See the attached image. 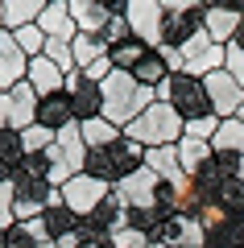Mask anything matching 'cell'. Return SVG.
I'll return each mask as SVG.
<instances>
[{"label":"cell","mask_w":244,"mask_h":248,"mask_svg":"<svg viewBox=\"0 0 244 248\" xmlns=\"http://www.w3.org/2000/svg\"><path fill=\"white\" fill-rule=\"evenodd\" d=\"M149 104H157V91L145 87V83H137L129 71H112V79L104 83V120L116 124L120 133L145 112Z\"/></svg>","instance_id":"6da1fadb"},{"label":"cell","mask_w":244,"mask_h":248,"mask_svg":"<svg viewBox=\"0 0 244 248\" xmlns=\"http://www.w3.org/2000/svg\"><path fill=\"white\" fill-rule=\"evenodd\" d=\"M145 166V145L129 141V137H120L116 145H104V149H87V161H83V174L99 178L104 186H120L129 174H137V170Z\"/></svg>","instance_id":"7a4b0ae2"},{"label":"cell","mask_w":244,"mask_h":248,"mask_svg":"<svg viewBox=\"0 0 244 248\" xmlns=\"http://www.w3.org/2000/svg\"><path fill=\"white\" fill-rule=\"evenodd\" d=\"M124 137L145 149H166V145H178L186 137V120L174 112L170 104H149L137 120L124 128Z\"/></svg>","instance_id":"3957f363"},{"label":"cell","mask_w":244,"mask_h":248,"mask_svg":"<svg viewBox=\"0 0 244 248\" xmlns=\"http://www.w3.org/2000/svg\"><path fill=\"white\" fill-rule=\"evenodd\" d=\"M153 91H157V104H170L186 124L203 120V116H215V112H211V99H207L203 79H191V75H166V83H157Z\"/></svg>","instance_id":"277c9868"},{"label":"cell","mask_w":244,"mask_h":248,"mask_svg":"<svg viewBox=\"0 0 244 248\" xmlns=\"http://www.w3.org/2000/svg\"><path fill=\"white\" fill-rule=\"evenodd\" d=\"M132 25V37L149 50H162L166 46V0H129L124 9Z\"/></svg>","instance_id":"5b68a950"},{"label":"cell","mask_w":244,"mask_h":248,"mask_svg":"<svg viewBox=\"0 0 244 248\" xmlns=\"http://www.w3.org/2000/svg\"><path fill=\"white\" fill-rule=\"evenodd\" d=\"M203 0H166V46L182 50L191 37L203 33Z\"/></svg>","instance_id":"8992f818"},{"label":"cell","mask_w":244,"mask_h":248,"mask_svg":"<svg viewBox=\"0 0 244 248\" xmlns=\"http://www.w3.org/2000/svg\"><path fill=\"white\" fill-rule=\"evenodd\" d=\"M224 58H228V50L215 46L207 37V29H203L199 37H191V42L182 46V75H191V79H207V75L224 71Z\"/></svg>","instance_id":"52a82bcc"},{"label":"cell","mask_w":244,"mask_h":248,"mask_svg":"<svg viewBox=\"0 0 244 248\" xmlns=\"http://www.w3.org/2000/svg\"><path fill=\"white\" fill-rule=\"evenodd\" d=\"M9 186H13V215H17V223H29V219H37V215L46 211L50 182H42V178H29L25 170H17Z\"/></svg>","instance_id":"ba28073f"},{"label":"cell","mask_w":244,"mask_h":248,"mask_svg":"<svg viewBox=\"0 0 244 248\" xmlns=\"http://www.w3.org/2000/svg\"><path fill=\"white\" fill-rule=\"evenodd\" d=\"M112 190L124 199L129 211H153L157 207V190H162V178H157L149 166H141L137 174H129L120 186H112Z\"/></svg>","instance_id":"9c48e42d"},{"label":"cell","mask_w":244,"mask_h":248,"mask_svg":"<svg viewBox=\"0 0 244 248\" xmlns=\"http://www.w3.org/2000/svg\"><path fill=\"white\" fill-rule=\"evenodd\" d=\"M108 195H112V186H104L99 178H91V174H75L66 186H62V199H66V207L79 215V219H87Z\"/></svg>","instance_id":"30bf717a"},{"label":"cell","mask_w":244,"mask_h":248,"mask_svg":"<svg viewBox=\"0 0 244 248\" xmlns=\"http://www.w3.org/2000/svg\"><path fill=\"white\" fill-rule=\"evenodd\" d=\"M203 87H207V99H211V112L219 116V120H232V116H240L244 108V87L232 79L228 71H215L203 79Z\"/></svg>","instance_id":"8fae6325"},{"label":"cell","mask_w":244,"mask_h":248,"mask_svg":"<svg viewBox=\"0 0 244 248\" xmlns=\"http://www.w3.org/2000/svg\"><path fill=\"white\" fill-rule=\"evenodd\" d=\"M244 25L240 4H219V0H207V13H203V29L215 46H228L236 37V29Z\"/></svg>","instance_id":"7c38bea8"},{"label":"cell","mask_w":244,"mask_h":248,"mask_svg":"<svg viewBox=\"0 0 244 248\" xmlns=\"http://www.w3.org/2000/svg\"><path fill=\"white\" fill-rule=\"evenodd\" d=\"M66 9H70V21L79 25V33H91V37H104L108 21L116 17L112 4H99V0H66Z\"/></svg>","instance_id":"4fadbf2b"},{"label":"cell","mask_w":244,"mask_h":248,"mask_svg":"<svg viewBox=\"0 0 244 248\" xmlns=\"http://www.w3.org/2000/svg\"><path fill=\"white\" fill-rule=\"evenodd\" d=\"M66 95H70V116H75V124H87V120H99V116H104V87L79 79L75 87H66Z\"/></svg>","instance_id":"5bb4252c"},{"label":"cell","mask_w":244,"mask_h":248,"mask_svg":"<svg viewBox=\"0 0 244 248\" xmlns=\"http://www.w3.org/2000/svg\"><path fill=\"white\" fill-rule=\"evenodd\" d=\"M37 29H42L50 42H75V37H79V25L70 21L66 0H46L42 17H37Z\"/></svg>","instance_id":"9a60e30c"},{"label":"cell","mask_w":244,"mask_h":248,"mask_svg":"<svg viewBox=\"0 0 244 248\" xmlns=\"http://www.w3.org/2000/svg\"><path fill=\"white\" fill-rule=\"evenodd\" d=\"M25 83L37 91V99H42V95H54V91H66V75H62L58 66L46 58V54H42V58H29Z\"/></svg>","instance_id":"2e32d148"},{"label":"cell","mask_w":244,"mask_h":248,"mask_svg":"<svg viewBox=\"0 0 244 248\" xmlns=\"http://www.w3.org/2000/svg\"><path fill=\"white\" fill-rule=\"evenodd\" d=\"M83 223H91L96 232L112 236V232L129 228V207H124V199H120V195L112 190V195H108V199H104V203H99V207H96V211H91V215H87Z\"/></svg>","instance_id":"e0dca14e"},{"label":"cell","mask_w":244,"mask_h":248,"mask_svg":"<svg viewBox=\"0 0 244 248\" xmlns=\"http://www.w3.org/2000/svg\"><path fill=\"white\" fill-rule=\"evenodd\" d=\"M9 108H13V120H9L13 133H25L29 124H37V91L29 83H17L9 91Z\"/></svg>","instance_id":"ac0fdd59"},{"label":"cell","mask_w":244,"mask_h":248,"mask_svg":"<svg viewBox=\"0 0 244 248\" xmlns=\"http://www.w3.org/2000/svg\"><path fill=\"white\" fill-rule=\"evenodd\" d=\"M37 124L50 128V133H58V128H66V124H75L66 91H54V95H42V99H37Z\"/></svg>","instance_id":"d6986e66"},{"label":"cell","mask_w":244,"mask_h":248,"mask_svg":"<svg viewBox=\"0 0 244 248\" xmlns=\"http://www.w3.org/2000/svg\"><path fill=\"white\" fill-rule=\"evenodd\" d=\"M37 223H42L46 240H50V244H58L62 236H70V232H79V223H83V219H79V215L70 211L66 203H62V207H46V211L37 215Z\"/></svg>","instance_id":"ffe728a7"},{"label":"cell","mask_w":244,"mask_h":248,"mask_svg":"<svg viewBox=\"0 0 244 248\" xmlns=\"http://www.w3.org/2000/svg\"><path fill=\"white\" fill-rule=\"evenodd\" d=\"M46 0H4V33H21L25 25H37Z\"/></svg>","instance_id":"44dd1931"},{"label":"cell","mask_w":244,"mask_h":248,"mask_svg":"<svg viewBox=\"0 0 244 248\" xmlns=\"http://www.w3.org/2000/svg\"><path fill=\"white\" fill-rule=\"evenodd\" d=\"M211 157H215V149H211L207 141H191V137H182V141H178V166H182L186 178H199L203 170H207Z\"/></svg>","instance_id":"7402d4cb"},{"label":"cell","mask_w":244,"mask_h":248,"mask_svg":"<svg viewBox=\"0 0 244 248\" xmlns=\"http://www.w3.org/2000/svg\"><path fill=\"white\" fill-rule=\"evenodd\" d=\"M145 166L153 170L162 182H170V186H178L182 182V166H178V145H166V149H145Z\"/></svg>","instance_id":"603a6c76"},{"label":"cell","mask_w":244,"mask_h":248,"mask_svg":"<svg viewBox=\"0 0 244 248\" xmlns=\"http://www.w3.org/2000/svg\"><path fill=\"white\" fill-rule=\"evenodd\" d=\"M25 161V149H21V133L13 128H0V182H13V174Z\"/></svg>","instance_id":"cb8c5ba5"},{"label":"cell","mask_w":244,"mask_h":248,"mask_svg":"<svg viewBox=\"0 0 244 248\" xmlns=\"http://www.w3.org/2000/svg\"><path fill=\"white\" fill-rule=\"evenodd\" d=\"M211 149H215V153H236V157H244V120H240V116L219 120V133H215V141H211Z\"/></svg>","instance_id":"d4e9b609"},{"label":"cell","mask_w":244,"mask_h":248,"mask_svg":"<svg viewBox=\"0 0 244 248\" xmlns=\"http://www.w3.org/2000/svg\"><path fill=\"white\" fill-rule=\"evenodd\" d=\"M132 79L137 83H145V87H157V83H166V75H170V66H166V58H162V54L157 50H149L145 58L137 62V66H132Z\"/></svg>","instance_id":"484cf974"},{"label":"cell","mask_w":244,"mask_h":248,"mask_svg":"<svg viewBox=\"0 0 244 248\" xmlns=\"http://www.w3.org/2000/svg\"><path fill=\"white\" fill-rule=\"evenodd\" d=\"M79 133H83V141H87V149H104V145H116L120 141V128H116V124H108L104 116H99V120H87V124H79Z\"/></svg>","instance_id":"4316f807"},{"label":"cell","mask_w":244,"mask_h":248,"mask_svg":"<svg viewBox=\"0 0 244 248\" xmlns=\"http://www.w3.org/2000/svg\"><path fill=\"white\" fill-rule=\"evenodd\" d=\"M70 50H75V66H79V71H87L91 62L108 58V46H104V37H91V33H79L75 42H70Z\"/></svg>","instance_id":"83f0119b"},{"label":"cell","mask_w":244,"mask_h":248,"mask_svg":"<svg viewBox=\"0 0 244 248\" xmlns=\"http://www.w3.org/2000/svg\"><path fill=\"white\" fill-rule=\"evenodd\" d=\"M203 248H244V219H224L219 228H211Z\"/></svg>","instance_id":"f1b7e54d"},{"label":"cell","mask_w":244,"mask_h":248,"mask_svg":"<svg viewBox=\"0 0 244 248\" xmlns=\"http://www.w3.org/2000/svg\"><path fill=\"white\" fill-rule=\"evenodd\" d=\"M42 244H50V240H46V232H42L37 219L13 223V228H9V248H42Z\"/></svg>","instance_id":"f546056e"},{"label":"cell","mask_w":244,"mask_h":248,"mask_svg":"<svg viewBox=\"0 0 244 248\" xmlns=\"http://www.w3.org/2000/svg\"><path fill=\"white\" fill-rule=\"evenodd\" d=\"M54 145H58L62 153H66L70 161H87V141H83V133H79V124H66V128H58V137H54Z\"/></svg>","instance_id":"4dcf8cb0"},{"label":"cell","mask_w":244,"mask_h":248,"mask_svg":"<svg viewBox=\"0 0 244 248\" xmlns=\"http://www.w3.org/2000/svg\"><path fill=\"white\" fill-rule=\"evenodd\" d=\"M145 54H149V46H141L137 37H132V42H124V46H112V50H108V58H112L116 71H132Z\"/></svg>","instance_id":"1f68e13d"},{"label":"cell","mask_w":244,"mask_h":248,"mask_svg":"<svg viewBox=\"0 0 244 248\" xmlns=\"http://www.w3.org/2000/svg\"><path fill=\"white\" fill-rule=\"evenodd\" d=\"M13 37H17V46H21V54H25V58H42V54H46V42H50L37 25H25L21 33H13Z\"/></svg>","instance_id":"d6a6232c"},{"label":"cell","mask_w":244,"mask_h":248,"mask_svg":"<svg viewBox=\"0 0 244 248\" xmlns=\"http://www.w3.org/2000/svg\"><path fill=\"white\" fill-rule=\"evenodd\" d=\"M54 137L58 133H50V128H42V124H29L25 133H21V149L25 153H46L54 145Z\"/></svg>","instance_id":"836d02e7"},{"label":"cell","mask_w":244,"mask_h":248,"mask_svg":"<svg viewBox=\"0 0 244 248\" xmlns=\"http://www.w3.org/2000/svg\"><path fill=\"white\" fill-rule=\"evenodd\" d=\"M46 58H50L62 75H75V71H79V66H75V50H70V42H46Z\"/></svg>","instance_id":"e575fe53"},{"label":"cell","mask_w":244,"mask_h":248,"mask_svg":"<svg viewBox=\"0 0 244 248\" xmlns=\"http://www.w3.org/2000/svg\"><path fill=\"white\" fill-rule=\"evenodd\" d=\"M124 42H132V25H129V17H112L108 21V29H104V46L112 50V46H124Z\"/></svg>","instance_id":"d590c367"},{"label":"cell","mask_w":244,"mask_h":248,"mask_svg":"<svg viewBox=\"0 0 244 248\" xmlns=\"http://www.w3.org/2000/svg\"><path fill=\"white\" fill-rule=\"evenodd\" d=\"M112 248H149V236H145V232H137V228L129 223V228L112 232Z\"/></svg>","instance_id":"8d00e7d4"},{"label":"cell","mask_w":244,"mask_h":248,"mask_svg":"<svg viewBox=\"0 0 244 248\" xmlns=\"http://www.w3.org/2000/svg\"><path fill=\"white\" fill-rule=\"evenodd\" d=\"M224 50H228V58H224V71H228V75H232V79L244 87V50H240V46H224Z\"/></svg>","instance_id":"74e56055"},{"label":"cell","mask_w":244,"mask_h":248,"mask_svg":"<svg viewBox=\"0 0 244 248\" xmlns=\"http://www.w3.org/2000/svg\"><path fill=\"white\" fill-rule=\"evenodd\" d=\"M13 223H17V215H13V186L0 182V232H9Z\"/></svg>","instance_id":"f35d334b"},{"label":"cell","mask_w":244,"mask_h":248,"mask_svg":"<svg viewBox=\"0 0 244 248\" xmlns=\"http://www.w3.org/2000/svg\"><path fill=\"white\" fill-rule=\"evenodd\" d=\"M13 120V108H9V95H0V128H9Z\"/></svg>","instance_id":"ab89813d"},{"label":"cell","mask_w":244,"mask_h":248,"mask_svg":"<svg viewBox=\"0 0 244 248\" xmlns=\"http://www.w3.org/2000/svg\"><path fill=\"white\" fill-rule=\"evenodd\" d=\"M228 46H240V50H244V25L236 29V37H232V42H228Z\"/></svg>","instance_id":"60d3db41"},{"label":"cell","mask_w":244,"mask_h":248,"mask_svg":"<svg viewBox=\"0 0 244 248\" xmlns=\"http://www.w3.org/2000/svg\"><path fill=\"white\" fill-rule=\"evenodd\" d=\"M0 29H4V0H0Z\"/></svg>","instance_id":"b9f144b4"},{"label":"cell","mask_w":244,"mask_h":248,"mask_svg":"<svg viewBox=\"0 0 244 248\" xmlns=\"http://www.w3.org/2000/svg\"><path fill=\"white\" fill-rule=\"evenodd\" d=\"M236 178H240V182H244V157H240V174H236Z\"/></svg>","instance_id":"7bdbcfd3"},{"label":"cell","mask_w":244,"mask_h":248,"mask_svg":"<svg viewBox=\"0 0 244 248\" xmlns=\"http://www.w3.org/2000/svg\"><path fill=\"white\" fill-rule=\"evenodd\" d=\"M149 248H166V244H149Z\"/></svg>","instance_id":"ee69618b"},{"label":"cell","mask_w":244,"mask_h":248,"mask_svg":"<svg viewBox=\"0 0 244 248\" xmlns=\"http://www.w3.org/2000/svg\"><path fill=\"white\" fill-rule=\"evenodd\" d=\"M42 248H58V244H42Z\"/></svg>","instance_id":"f6af8a7d"},{"label":"cell","mask_w":244,"mask_h":248,"mask_svg":"<svg viewBox=\"0 0 244 248\" xmlns=\"http://www.w3.org/2000/svg\"><path fill=\"white\" fill-rule=\"evenodd\" d=\"M240 120H244V108H240Z\"/></svg>","instance_id":"bcb514c9"},{"label":"cell","mask_w":244,"mask_h":248,"mask_svg":"<svg viewBox=\"0 0 244 248\" xmlns=\"http://www.w3.org/2000/svg\"><path fill=\"white\" fill-rule=\"evenodd\" d=\"M240 13H244V4H240Z\"/></svg>","instance_id":"7dc6e473"}]
</instances>
